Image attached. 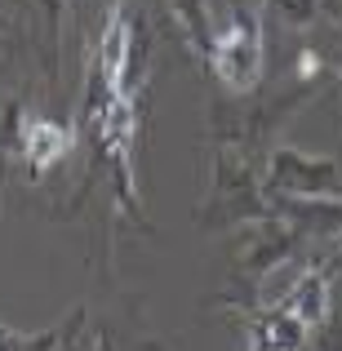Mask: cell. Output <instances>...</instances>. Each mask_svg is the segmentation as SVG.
<instances>
[{"label":"cell","instance_id":"6da1fadb","mask_svg":"<svg viewBox=\"0 0 342 351\" xmlns=\"http://www.w3.org/2000/svg\"><path fill=\"white\" fill-rule=\"evenodd\" d=\"M209 67L218 71L227 89L236 94H254L262 85V18L258 9H236L214 36H209L205 49Z\"/></svg>","mask_w":342,"mask_h":351},{"label":"cell","instance_id":"7a4b0ae2","mask_svg":"<svg viewBox=\"0 0 342 351\" xmlns=\"http://www.w3.org/2000/svg\"><path fill=\"white\" fill-rule=\"evenodd\" d=\"M271 187L276 191H293V196H325V200H342V182L334 178V160H307L293 147H280L271 160Z\"/></svg>","mask_w":342,"mask_h":351},{"label":"cell","instance_id":"3957f363","mask_svg":"<svg viewBox=\"0 0 342 351\" xmlns=\"http://www.w3.org/2000/svg\"><path fill=\"white\" fill-rule=\"evenodd\" d=\"M129 62H134V18L129 9L112 5L98 36V80L112 94H129Z\"/></svg>","mask_w":342,"mask_h":351},{"label":"cell","instance_id":"277c9868","mask_svg":"<svg viewBox=\"0 0 342 351\" xmlns=\"http://www.w3.org/2000/svg\"><path fill=\"white\" fill-rule=\"evenodd\" d=\"M71 152V129L49 116H23V165L32 178H45Z\"/></svg>","mask_w":342,"mask_h":351},{"label":"cell","instance_id":"5b68a950","mask_svg":"<svg viewBox=\"0 0 342 351\" xmlns=\"http://www.w3.org/2000/svg\"><path fill=\"white\" fill-rule=\"evenodd\" d=\"M307 334L311 329L298 316H289L284 307H271L254 316V325H249V351H298L307 343Z\"/></svg>","mask_w":342,"mask_h":351},{"label":"cell","instance_id":"8992f818","mask_svg":"<svg viewBox=\"0 0 342 351\" xmlns=\"http://www.w3.org/2000/svg\"><path fill=\"white\" fill-rule=\"evenodd\" d=\"M280 307L289 311V316H298L307 329H316L320 320H325V311H329V280L320 271H307L289 293H284Z\"/></svg>","mask_w":342,"mask_h":351},{"label":"cell","instance_id":"52a82bcc","mask_svg":"<svg viewBox=\"0 0 342 351\" xmlns=\"http://www.w3.org/2000/svg\"><path fill=\"white\" fill-rule=\"evenodd\" d=\"M338 71H342V62H338Z\"/></svg>","mask_w":342,"mask_h":351},{"label":"cell","instance_id":"ba28073f","mask_svg":"<svg viewBox=\"0 0 342 351\" xmlns=\"http://www.w3.org/2000/svg\"><path fill=\"white\" fill-rule=\"evenodd\" d=\"M334 5H338V0H334Z\"/></svg>","mask_w":342,"mask_h":351},{"label":"cell","instance_id":"9c48e42d","mask_svg":"<svg viewBox=\"0 0 342 351\" xmlns=\"http://www.w3.org/2000/svg\"><path fill=\"white\" fill-rule=\"evenodd\" d=\"M103 351H107V347H103Z\"/></svg>","mask_w":342,"mask_h":351}]
</instances>
